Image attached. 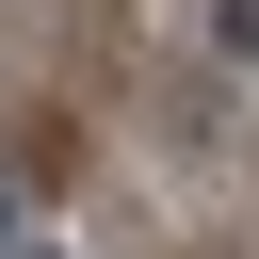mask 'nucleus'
Instances as JSON below:
<instances>
[{"instance_id": "1", "label": "nucleus", "mask_w": 259, "mask_h": 259, "mask_svg": "<svg viewBox=\"0 0 259 259\" xmlns=\"http://www.w3.org/2000/svg\"><path fill=\"white\" fill-rule=\"evenodd\" d=\"M210 49H227V65H259V0H210Z\"/></svg>"}, {"instance_id": "2", "label": "nucleus", "mask_w": 259, "mask_h": 259, "mask_svg": "<svg viewBox=\"0 0 259 259\" xmlns=\"http://www.w3.org/2000/svg\"><path fill=\"white\" fill-rule=\"evenodd\" d=\"M0 259H65V243H49V227H32L16 194H0Z\"/></svg>"}]
</instances>
